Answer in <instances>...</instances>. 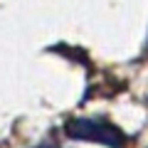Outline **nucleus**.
<instances>
[{"mask_svg": "<svg viewBox=\"0 0 148 148\" xmlns=\"http://www.w3.org/2000/svg\"><path fill=\"white\" fill-rule=\"evenodd\" d=\"M69 136L99 141V143H106V146H119V136H116L114 128L101 126V123H91V121H74V123H69Z\"/></svg>", "mask_w": 148, "mask_h": 148, "instance_id": "nucleus-1", "label": "nucleus"}]
</instances>
